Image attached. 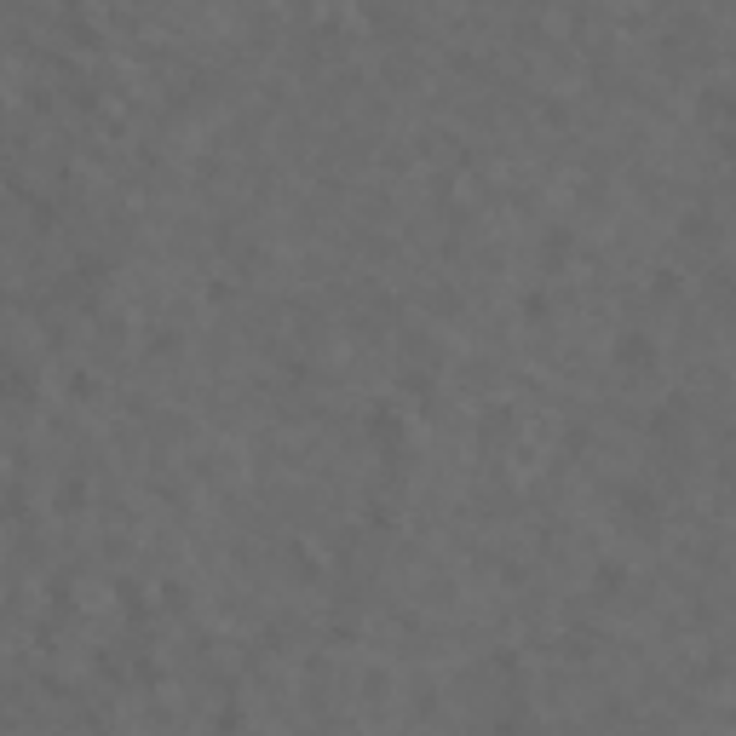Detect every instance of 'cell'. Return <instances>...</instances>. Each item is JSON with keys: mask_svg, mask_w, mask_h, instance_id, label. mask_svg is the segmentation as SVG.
<instances>
[{"mask_svg": "<svg viewBox=\"0 0 736 736\" xmlns=\"http://www.w3.org/2000/svg\"><path fill=\"white\" fill-rule=\"evenodd\" d=\"M679 288H684V282H679V271H673V265H661L656 282H650V293H656V300H679Z\"/></svg>", "mask_w": 736, "mask_h": 736, "instance_id": "9c48e42d", "label": "cell"}, {"mask_svg": "<svg viewBox=\"0 0 736 736\" xmlns=\"http://www.w3.org/2000/svg\"><path fill=\"white\" fill-rule=\"evenodd\" d=\"M547 311H552V300H547L541 288H535V293H524V316H547Z\"/></svg>", "mask_w": 736, "mask_h": 736, "instance_id": "5bb4252c", "label": "cell"}, {"mask_svg": "<svg viewBox=\"0 0 736 736\" xmlns=\"http://www.w3.org/2000/svg\"><path fill=\"white\" fill-rule=\"evenodd\" d=\"M368 444H380L386 455H397V444H403V414L391 409V403H374V409H368Z\"/></svg>", "mask_w": 736, "mask_h": 736, "instance_id": "3957f363", "label": "cell"}, {"mask_svg": "<svg viewBox=\"0 0 736 736\" xmlns=\"http://www.w3.org/2000/svg\"><path fill=\"white\" fill-rule=\"evenodd\" d=\"M621 587H628V570H621L616 558H610V564H598V570H593V593H598V598H616Z\"/></svg>", "mask_w": 736, "mask_h": 736, "instance_id": "5b68a950", "label": "cell"}, {"mask_svg": "<svg viewBox=\"0 0 736 736\" xmlns=\"http://www.w3.org/2000/svg\"><path fill=\"white\" fill-rule=\"evenodd\" d=\"M121 610H127V616H144V598H139L132 581H121Z\"/></svg>", "mask_w": 736, "mask_h": 736, "instance_id": "4fadbf2b", "label": "cell"}, {"mask_svg": "<svg viewBox=\"0 0 736 736\" xmlns=\"http://www.w3.org/2000/svg\"><path fill=\"white\" fill-rule=\"evenodd\" d=\"M616 518L628 524L633 535H656V530H661V500H656V489L621 484V489H616Z\"/></svg>", "mask_w": 736, "mask_h": 736, "instance_id": "6da1fadb", "label": "cell"}, {"mask_svg": "<svg viewBox=\"0 0 736 736\" xmlns=\"http://www.w3.org/2000/svg\"><path fill=\"white\" fill-rule=\"evenodd\" d=\"M564 656H570V661L593 656V633H570V639H564Z\"/></svg>", "mask_w": 736, "mask_h": 736, "instance_id": "8fae6325", "label": "cell"}, {"mask_svg": "<svg viewBox=\"0 0 736 736\" xmlns=\"http://www.w3.org/2000/svg\"><path fill=\"white\" fill-rule=\"evenodd\" d=\"M213 725H219V731H236V725H242V708H219Z\"/></svg>", "mask_w": 736, "mask_h": 736, "instance_id": "9a60e30c", "label": "cell"}, {"mask_svg": "<svg viewBox=\"0 0 736 736\" xmlns=\"http://www.w3.org/2000/svg\"><path fill=\"white\" fill-rule=\"evenodd\" d=\"M679 236H684V242H714V219L696 207V213H684V219H679Z\"/></svg>", "mask_w": 736, "mask_h": 736, "instance_id": "52a82bcc", "label": "cell"}, {"mask_svg": "<svg viewBox=\"0 0 736 736\" xmlns=\"http://www.w3.org/2000/svg\"><path fill=\"white\" fill-rule=\"evenodd\" d=\"M288 570L300 575V581H311V575H316V564H311V547H288Z\"/></svg>", "mask_w": 736, "mask_h": 736, "instance_id": "30bf717a", "label": "cell"}, {"mask_svg": "<svg viewBox=\"0 0 736 736\" xmlns=\"http://www.w3.org/2000/svg\"><path fill=\"white\" fill-rule=\"evenodd\" d=\"M363 691H368V696H386V673H380V668L363 673Z\"/></svg>", "mask_w": 736, "mask_h": 736, "instance_id": "2e32d148", "label": "cell"}, {"mask_svg": "<svg viewBox=\"0 0 736 736\" xmlns=\"http://www.w3.org/2000/svg\"><path fill=\"white\" fill-rule=\"evenodd\" d=\"M81 500H87V484H81V477H64V484H58V512H81Z\"/></svg>", "mask_w": 736, "mask_h": 736, "instance_id": "ba28073f", "label": "cell"}, {"mask_svg": "<svg viewBox=\"0 0 736 736\" xmlns=\"http://www.w3.org/2000/svg\"><path fill=\"white\" fill-rule=\"evenodd\" d=\"M610 363H616L621 374H650V368H656V340H650L644 328H621L616 346H610Z\"/></svg>", "mask_w": 736, "mask_h": 736, "instance_id": "7a4b0ae2", "label": "cell"}, {"mask_svg": "<svg viewBox=\"0 0 736 736\" xmlns=\"http://www.w3.org/2000/svg\"><path fill=\"white\" fill-rule=\"evenodd\" d=\"M69 397H76V403L98 397V380H87V374H69Z\"/></svg>", "mask_w": 736, "mask_h": 736, "instance_id": "7c38bea8", "label": "cell"}, {"mask_svg": "<svg viewBox=\"0 0 736 736\" xmlns=\"http://www.w3.org/2000/svg\"><path fill=\"white\" fill-rule=\"evenodd\" d=\"M719 150H725V162L736 167V127H725V139H719Z\"/></svg>", "mask_w": 736, "mask_h": 736, "instance_id": "e0dca14e", "label": "cell"}, {"mask_svg": "<svg viewBox=\"0 0 736 736\" xmlns=\"http://www.w3.org/2000/svg\"><path fill=\"white\" fill-rule=\"evenodd\" d=\"M570 230H552V236H541V265L547 271H564V265H570Z\"/></svg>", "mask_w": 736, "mask_h": 736, "instance_id": "277c9868", "label": "cell"}, {"mask_svg": "<svg viewBox=\"0 0 736 736\" xmlns=\"http://www.w3.org/2000/svg\"><path fill=\"white\" fill-rule=\"evenodd\" d=\"M104 276H109V265L98 260V253H81V260H76V288H98Z\"/></svg>", "mask_w": 736, "mask_h": 736, "instance_id": "8992f818", "label": "cell"}]
</instances>
